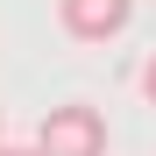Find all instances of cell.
Listing matches in <instances>:
<instances>
[{"instance_id":"obj_1","label":"cell","mask_w":156,"mask_h":156,"mask_svg":"<svg viewBox=\"0 0 156 156\" xmlns=\"http://www.w3.org/2000/svg\"><path fill=\"white\" fill-rule=\"evenodd\" d=\"M36 156H107V114L85 107V99L50 107L36 128Z\"/></svg>"},{"instance_id":"obj_2","label":"cell","mask_w":156,"mask_h":156,"mask_svg":"<svg viewBox=\"0 0 156 156\" xmlns=\"http://www.w3.org/2000/svg\"><path fill=\"white\" fill-rule=\"evenodd\" d=\"M128 14H135V0H57L64 36H78V43H107V36H121Z\"/></svg>"},{"instance_id":"obj_3","label":"cell","mask_w":156,"mask_h":156,"mask_svg":"<svg viewBox=\"0 0 156 156\" xmlns=\"http://www.w3.org/2000/svg\"><path fill=\"white\" fill-rule=\"evenodd\" d=\"M142 99H149V107H156V57L142 64Z\"/></svg>"},{"instance_id":"obj_4","label":"cell","mask_w":156,"mask_h":156,"mask_svg":"<svg viewBox=\"0 0 156 156\" xmlns=\"http://www.w3.org/2000/svg\"><path fill=\"white\" fill-rule=\"evenodd\" d=\"M0 156H36V149H7V142H0Z\"/></svg>"}]
</instances>
